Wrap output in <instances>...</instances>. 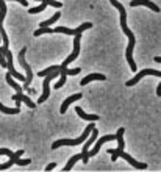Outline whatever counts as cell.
<instances>
[{
    "label": "cell",
    "instance_id": "obj_4",
    "mask_svg": "<svg viewBox=\"0 0 161 172\" xmlns=\"http://www.w3.org/2000/svg\"><path fill=\"white\" fill-rule=\"evenodd\" d=\"M91 27H92L91 22H85V24H82L80 27H77V28H73V30H70V28H67V27H61V25L55 27L53 30H55V33H64V35L77 36V35H82L85 30H88V28H91Z\"/></svg>",
    "mask_w": 161,
    "mask_h": 172
},
{
    "label": "cell",
    "instance_id": "obj_7",
    "mask_svg": "<svg viewBox=\"0 0 161 172\" xmlns=\"http://www.w3.org/2000/svg\"><path fill=\"white\" fill-rule=\"evenodd\" d=\"M80 39H82V35L73 36V52L69 55L67 58L64 59V61L61 63V67H64V69H66V67H67V66L70 64V63H72L73 59H75V58L80 55Z\"/></svg>",
    "mask_w": 161,
    "mask_h": 172
},
{
    "label": "cell",
    "instance_id": "obj_1",
    "mask_svg": "<svg viewBox=\"0 0 161 172\" xmlns=\"http://www.w3.org/2000/svg\"><path fill=\"white\" fill-rule=\"evenodd\" d=\"M110 2H111V5L114 6V8H117V11L120 13V27H122L125 36L128 38V47H127L125 57H127V61H128V64H130V69H132L133 72H136V63H135V59H133V50H135V45H136V36L132 30L127 27V11L124 9V5L120 2H117V0H110Z\"/></svg>",
    "mask_w": 161,
    "mask_h": 172
},
{
    "label": "cell",
    "instance_id": "obj_18",
    "mask_svg": "<svg viewBox=\"0 0 161 172\" xmlns=\"http://www.w3.org/2000/svg\"><path fill=\"white\" fill-rule=\"evenodd\" d=\"M124 133H125V128L120 127L119 130L116 131V136H117V149L119 150H124L125 149V143H124Z\"/></svg>",
    "mask_w": 161,
    "mask_h": 172
},
{
    "label": "cell",
    "instance_id": "obj_15",
    "mask_svg": "<svg viewBox=\"0 0 161 172\" xmlns=\"http://www.w3.org/2000/svg\"><path fill=\"white\" fill-rule=\"evenodd\" d=\"M59 17H61V11H56V13H55V14H53L50 19H47V21L41 22V24H39V28H50V25H52V24H55V22L58 21Z\"/></svg>",
    "mask_w": 161,
    "mask_h": 172
},
{
    "label": "cell",
    "instance_id": "obj_14",
    "mask_svg": "<svg viewBox=\"0 0 161 172\" xmlns=\"http://www.w3.org/2000/svg\"><path fill=\"white\" fill-rule=\"evenodd\" d=\"M75 113L78 114L82 119H85V121H89V122H97V121H99V116H97V114H88L86 111H83L80 107H75Z\"/></svg>",
    "mask_w": 161,
    "mask_h": 172
},
{
    "label": "cell",
    "instance_id": "obj_26",
    "mask_svg": "<svg viewBox=\"0 0 161 172\" xmlns=\"http://www.w3.org/2000/svg\"><path fill=\"white\" fill-rule=\"evenodd\" d=\"M30 163H31L30 158H25V160H23V158H19V160L16 161V164H19V166H27V164H30Z\"/></svg>",
    "mask_w": 161,
    "mask_h": 172
},
{
    "label": "cell",
    "instance_id": "obj_27",
    "mask_svg": "<svg viewBox=\"0 0 161 172\" xmlns=\"http://www.w3.org/2000/svg\"><path fill=\"white\" fill-rule=\"evenodd\" d=\"M49 2V6H53V8H63L61 2H55V0H47Z\"/></svg>",
    "mask_w": 161,
    "mask_h": 172
},
{
    "label": "cell",
    "instance_id": "obj_21",
    "mask_svg": "<svg viewBox=\"0 0 161 172\" xmlns=\"http://www.w3.org/2000/svg\"><path fill=\"white\" fill-rule=\"evenodd\" d=\"M50 33H55V30L53 28H38V30H35L33 35L35 36H42V35H50Z\"/></svg>",
    "mask_w": 161,
    "mask_h": 172
},
{
    "label": "cell",
    "instance_id": "obj_17",
    "mask_svg": "<svg viewBox=\"0 0 161 172\" xmlns=\"http://www.w3.org/2000/svg\"><path fill=\"white\" fill-rule=\"evenodd\" d=\"M80 160H83V153H82V152H80V153H77V155H73V157L67 161V164H66V166L63 167V171H66V172L70 171V169L73 167V164H75L77 161H80Z\"/></svg>",
    "mask_w": 161,
    "mask_h": 172
},
{
    "label": "cell",
    "instance_id": "obj_29",
    "mask_svg": "<svg viewBox=\"0 0 161 172\" xmlns=\"http://www.w3.org/2000/svg\"><path fill=\"white\" fill-rule=\"evenodd\" d=\"M156 95H158V97H161V81H160V85L156 86Z\"/></svg>",
    "mask_w": 161,
    "mask_h": 172
},
{
    "label": "cell",
    "instance_id": "obj_19",
    "mask_svg": "<svg viewBox=\"0 0 161 172\" xmlns=\"http://www.w3.org/2000/svg\"><path fill=\"white\" fill-rule=\"evenodd\" d=\"M47 6H49V2H47V0H44V2H42L39 6H35V8H30V9H28V13H30V14H38V13H42V11H44V9L47 8Z\"/></svg>",
    "mask_w": 161,
    "mask_h": 172
},
{
    "label": "cell",
    "instance_id": "obj_28",
    "mask_svg": "<svg viewBox=\"0 0 161 172\" xmlns=\"http://www.w3.org/2000/svg\"><path fill=\"white\" fill-rule=\"evenodd\" d=\"M55 167H56V163H55V161H52V163H49V164L45 166V171H47V172H49V171H53Z\"/></svg>",
    "mask_w": 161,
    "mask_h": 172
},
{
    "label": "cell",
    "instance_id": "obj_9",
    "mask_svg": "<svg viewBox=\"0 0 161 172\" xmlns=\"http://www.w3.org/2000/svg\"><path fill=\"white\" fill-rule=\"evenodd\" d=\"M117 152H119V158H124L125 161H128L130 164H132L133 167H136V169H141V171H144V169H147V164L146 163H139V161H136L133 157H130L128 153H125L124 150H119V149H116Z\"/></svg>",
    "mask_w": 161,
    "mask_h": 172
},
{
    "label": "cell",
    "instance_id": "obj_30",
    "mask_svg": "<svg viewBox=\"0 0 161 172\" xmlns=\"http://www.w3.org/2000/svg\"><path fill=\"white\" fill-rule=\"evenodd\" d=\"M17 2H19V3H22V5H23V6H27V5H28V3H27V2H25V0H17Z\"/></svg>",
    "mask_w": 161,
    "mask_h": 172
},
{
    "label": "cell",
    "instance_id": "obj_8",
    "mask_svg": "<svg viewBox=\"0 0 161 172\" xmlns=\"http://www.w3.org/2000/svg\"><path fill=\"white\" fill-rule=\"evenodd\" d=\"M97 135H99V131H97V128H94V130H92V133H91V136H89V139L88 141H86V144L85 145H83V149H82V153H83V163H88V161H89V147H91V145H92V143H94V141H96V138H97Z\"/></svg>",
    "mask_w": 161,
    "mask_h": 172
},
{
    "label": "cell",
    "instance_id": "obj_3",
    "mask_svg": "<svg viewBox=\"0 0 161 172\" xmlns=\"http://www.w3.org/2000/svg\"><path fill=\"white\" fill-rule=\"evenodd\" d=\"M25 53H27V47L21 49V52H19V63H21V66L25 69V77H27V81H25L23 86H22L23 91H25V89H28L30 83L33 81V71H31V67H30V66L27 64V61H25Z\"/></svg>",
    "mask_w": 161,
    "mask_h": 172
},
{
    "label": "cell",
    "instance_id": "obj_25",
    "mask_svg": "<svg viewBox=\"0 0 161 172\" xmlns=\"http://www.w3.org/2000/svg\"><path fill=\"white\" fill-rule=\"evenodd\" d=\"M14 153H16V152H11L9 149H6V147L0 149V155H2V157H9V158H11V157H14Z\"/></svg>",
    "mask_w": 161,
    "mask_h": 172
},
{
    "label": "cell",
    "instance_id": "obj_22",
    "mask_svg": "<svg viewBox=\"0 0 161 172\" xmlns=\"http://www.w3.org/2000/svg\"><path fill=\"white\" fill-rule=\"evenodd\" d=\"M0 8H2V13H0V27H3V19L6 16V3L5 2H0Z\"/></svg>",
    "mask_w": 161,
    "mask_h": 172
},
{
    "label": "cell",
    "instance_id": "obj_2",
    "mask_svg": "<svg viewBox=\"0 0 161 172\" xmlns=\"http://www.w3.org/2000/svg\"><path fill=\"white\" fill-rule=\"evenodd\" d=\"M94 128H96V124L91 122V124L86 125V128H85V131H83L82 136L75 138V139H58V141H55V143L52 144V149H59L61 145H78V144L85 143V141L89 139V136H91Z\"/></svg>",
    "mask_w": 161,
    "mask_h": 172
},
{
    "label": "cell",
    "instance_id": "obj_5",
    "mask_svg": "<svg viewBox=\"0 0 161 172\" xmlns=\"http://www.w3.org/2000/svg\"><path fill=\"white\" fill-rule=\"evenodd\" d=\"M110 141H117V136L116 135H105V136H100L99 139L96 141V144H94V147L89 150V158L91 157H96L97 153H99V150L102 149V145L105 144V143H110Z\"/></svg>",
    "mask_w": 161,
    "mask_h": 172
},
{
    "label": "cell",
    "instance_id": "obj_12",
    "mask_svg": "<svg viewBox=\"0 0 161 172\" xmlns=\"http://www.w3.org/2000/svg\"><path fill=\"white\" fill-rule=\"evenodd\" d=\"M23 155V149H21V150H17L14 153V157H11L9 158V161H6V163H2L0 164V171H6V169H9V167L13 166V164H16V161L19 160V158H21Z\"/></svg>",
    "mask_w": 161,
    "mask_h": 172
},
{
    "label": "cell",
    "instance_id": "obj_13",
    "mask_svg": "<svg viewBox=\"0 0 161 172\" xmlns=\"http://www.w3.org/2000/svg\"><path fill=\"white\" fill-rule=\"evenodd\" d=\"M94 80H100V81H103V80H106V77L103 74H89V75H86L85 78H82V81H80V85L82 86H86L88 83H91V81Z\"/></svg>",
    "mask_w": 161,
    "mask_h": 172
},
{
    "label": "cell",
    "instance_id": "obj_11",
    "mask_svg": "<svg viewBox=\"0 0 161 172\" xmlns=\"http://www.w3.org/2000/svg\"><path fill=\"white\" fill-rule=\"evenodd\" d=\"M82 97H83L82 92H78V94H73V95H70V97H67V99H66V100L61 103V110H59V113L64 114L66 111H67V107H69V105L73 103V102H77V100H80Z\"/></svg>",
    "mask_w": 161,
    "mask_h": 172
},
{
    "label": "cell",
    "instance_id": "obj_16",
    "mask_svg": "<svg viewBox=\"0 0 161 172\" xmlns=\"http://www.w3.org/2000/svg\"><path fill=\"white\" fill-rule=\"evenodd\" d=\"M6 83H8L9 86H11V88L14 89V91L17 92V94H21V92H23V88H22L21 85H17V83H16V81H14V77H13V75L9 74V72L6 74Z\"/></svg>",
    "mask_w": 161,
    "mask_h": 172
},
{
    "label": "cell",
    "instance_id": "obj_31",
    "mask_svg": "<svg viewBox=\"0 0 161 172\" xmlns=\"http://www.w3.org/2000/svg\"><path fill=\"white\" fill-rule=\"evenodd\" d=\"M153 61H156V63H161V57H155V58H153Z\"/></svg>",
    "mask_w": 161,
    "mask_h": 172
},
{
    "label": "cell",
    "instance_id": "obj_23",
    "mask_svg": "<svg viewBox=\"0 0 161 172\" xmlns=\"http://www.w3.org/2000/svg\"><path fill=\"white\" fill-rule=\"evenodd\" d=\"M0 35H2V42H3V47H8V44H9V39H8V36H6V31H5V28H3V27H0Z\"/></svg>",
    "mask_w": 161,
    "mask_h": 172
},
{
    "label": "cell",
    "instance_id": "obj_6",
    "mask_svg": "<svg viewBox=\"0 0 161 172\" xmlns=\"http://www.w3.org/2000/svg\"><path fill=\"white\" fill-rule=\"evenodd\" d=\"M146 75H155V77H160V78H161V71H155V69H142V71H139L138 74H136L135 77L132 78V80L127 81L125 86H135V85L141 80V78L146 77Z\"/></svg>",
    "mask_w": 161,
    "mask_h": 172
},
{
    "label": "cell",
    "instance_id": "obj_24",
    "mask_svg": "<svg viewBox=\"0 0 161 172\" xmlns=\"http://www.w3.org/2000/svg\"><path fill=\"white\" fill-rule=\"evenodd\" d=\"M66 78H67V75H66V74H63V75H61V78H59V80L56 81L53 88H55V89H61L63 86H64V83H66Z\"/></svg>",
    "mask_w": 161,
    "mask_h": 172
},
{
    "label": "cell",
    "instance_id": "obj_10",
    "mask_svg": "<svg viewBox=\"0 0 161 172\" xmlns=\"http://www.w3.org/2000/svg\"><path fill=\"white\" fill-rule=\"evenodd\" d=\"M130 6L132 8H135V6H147V8H150L152 11L155 13H160V6L155 5L153 2H150V0H133V2H130Z\"/></svg>",
    "mask_w": 161,
    "mask_h": 172
},
{
    "label": "cell",
    "instance_id": "obj_20",
    "mask_svg": "<svg viewBox=\"0 0 161 172\" xmlns=\"http://www.w3.org/2000/svg\"><path fill=\"white\" fill-rule=\"evenodd\" d=\"M0 111H2L3 114H19V113H21V108H17V107L6 108L5 105H0Z\"/></svg>",
    "mask_w": 161,
    "mask_h": 172
}]
</instances>
